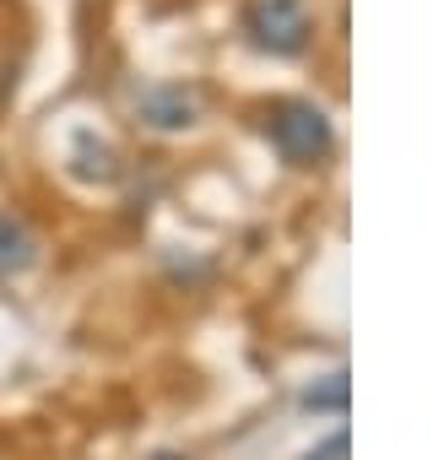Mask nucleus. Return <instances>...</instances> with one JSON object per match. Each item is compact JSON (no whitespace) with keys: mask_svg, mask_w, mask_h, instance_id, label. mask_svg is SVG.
I'll return each instance as SVG.
<instances>
[{"mask_svg":"<svg viewBox=\"0 0 444 460\" xmlns=\"http://www.w3.org/2000/svg\"><path fill=\"white\" fill-rule=\"evenodd\" d=\"M33 266V234L0 211V277H12V271H28Z\"/></svg>","mask_w":444,"mask_h":460,"instance_id":"nucleus-3","label":"nucleus"},{"mask_svg":"<svg viewBox=\"0 0 444 460\" xmlns=\"http://www.w3.org/2000/svg\"><path fill=\"white\" fill-rule=\"evenodd\" d=\"M250 33L271 55H298L309 44V6L304 0H261L250 12Z\"/></svg>","mask_w":444,"mask_h":460,"instance_id":"nucleus-2","label":"nucleus"},{"mask_svg":"<svg viewBox=\"0 0 444 460\" xmlns=\"http://www.w3.org/2000/svg\"><path fill=\"white\" fill-rule=\"evenodd\" d=\"M271 141L288 163H320L331 152V119L315 103H288L271 119Z\"/></svg>","mask_w":444,"mask_h":460,"instance_id":"nucleus-1","label":"nucleus"}]
</instances>
